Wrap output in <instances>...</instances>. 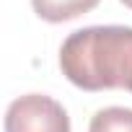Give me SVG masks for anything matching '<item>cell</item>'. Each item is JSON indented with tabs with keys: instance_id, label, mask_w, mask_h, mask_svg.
Instances as JSON below:
<instances>
[{
	"instance_id": "cell-5",
	"label": "cell",
	"mask_w": 132,
	"mask_h": 132,
	"mask_svg": "<svg viewBox=\"0 0 132 132\" xmlns=\"http://www.w3.org/2000/svg\"><path fill=\"white\" fill-rule=\"evenodd\" d=\"M119 3H124L127 8H132V0H119Z\"/></svg>"
},
{
	"instance_id": "cell-4",
	"label": "cell",
	"mask_w": 132,
	"mask_h": 132,
	"mask_svg": "<svg viewBox=\"0 0 132 132\" xmlns=\"http://www.w3.org/2000/svg\"><path fill=\"white\" fill-rule=\"evenodd\" d=\"M88 132H132V109L109 106L93 114Z\"/></svg>"
},
{
	"instance_id": "cell-1",
	"label": "cell",
	"mask_w": 132,
	"mask_h": 132,
	"mask_svg": "<svg viewBox=\"0 0 132 132\" xmlns=\"http://www.w3.org/2000/svg\"><path fill=\"white\" fill-rule=\"evenodd\" d=\"M60 70L83 91L132 93V26H88L60 47Z\"/></svg>"
},
{
	"instance_id": "cell-2",
	"label": "cell",
	"mask_w": 132,
	"mask_h": 132,
	"mask_svg": "<svg viewBox=\"0 0 132 132\" xmlns=\"http://www.w3.org/2000/svg\"><path fill=\"white\" fill-rule=\"evenodd\" d=\"M5 132H70V117L52 96L26 93L8 106Z\"/></svg>"
},
{
	"instance_id": "cell-3",
	"label": "cell",
	"mask_w": 132,
	"mask_h": 132,
	"mask_svg": "<svg viewBox=\"0 0 132 132\" xmlns=\"http://www.w3.org/2000/svg\"><path fill=\"white\" fill-rule=\"evenodd\" d=\"M101 0H31L34 13L42 21L49 23H65V21H73L88 11H93Z\"/></svg>"
}]
</instances>
